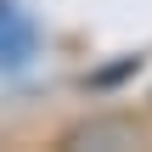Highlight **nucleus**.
Returning a JSON list of instances; mask_svg holds the SVG:
<instances>
[{
    "label": "nucleus",
    "instance_id": "1",
    "mask_svg": "<svg viewBox=\"0 0 152 152\" xmlns=\"http://www.w3.org/2000/svg\"><path fill=\"white\" fill-rule=\"evenodd\" d=\"M39 51V28L17 0H0V73H23Z\"/></svg>",
    "mask_w": 152,
    "mask_h": 152
},
{
    "label": "nucleus",
    "instance_id": "2",
    "mask_svg": "<svg viewBox=\"0 0 152 152\" xmlns=\"http://www.w3.org/2000/svg\"><path fill=\"white\" fill-rule=\"evenodd\" d=\"M141 141V130L130 124V118H90V124H79L73 135H68V147H102V152H113V147H135Z\"/></svg>",
    "mask_w": 152,
    "mask_h": 152
}]
</instances>
